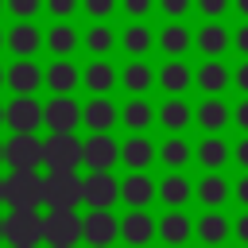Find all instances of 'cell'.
Masks as SVG:
<instances>
[{"label":"cell","instance_id":"1","mask_svg":"<svg viewBox=\"0 0 248 248\" xmlns=\"http://www.w3.org/2000/svg\"><path fill=\"white\" fill-rule=\"evenodd\" d=\"M4 244L8 248H39L43 244V213L39 209H8L4 213Z\"/></svg>","mask_w":248,"mask_h":248},{"label":"cell","instance_id":"2","mask_svg":"<svg viewBox=\"0 0 248 248\" xmlns=\"http://www.w3.org/2000/svg\"><path fill=\"white\" fill-rule=\"evenodd\" d=\"M4 167L8 170H43V136L12 132L4 140Z\"/></svg>","mask_w":248,"mask_h":248},{"label":"cell","instance_id":"3","mask_svg":"<svg viewBox=\"0 0 248 248\" xmlns=\"http://www.w3.org/2000/svg\"><path fill=\"white\" fill-rule=\"evenodd\" d=\"M46 174L39 170H8V209H43Z\"/></svg>","mask_w":248,"mask_h":248},{"label":"cell","instance_id":"4","mask_svg":"<svg viewBox=\"0 0 248 248\" xmlns=\"http://www.w3.org/2000/svg\"><path fill=\"white\" fill-rule=\"evenodd\" d=\"M43 167L46 170H78L81 167V140H78V132H46V140H43Z\"/></svg>","mask_w":248,"mask_h":248},{"label":"cell","instance_id":"5","mask_svg":"<svg viewBox=\"0 0 248 248\" xmlns=\"http://www.w3.org/2000/svg\"><path fill=\"white\" fill-rule=\"evenodd\" d=\"M4 128L8 132H43V101L35 93H12V101H4Z\"/></svg>","mask_w":248,"mask_h":248},{"label":"cell","instance_id":"6","mask_svg":"<svg viewBox=\"0 0 248 248\" xmlns=\"http://www.w3.org/2000/svg\"><path fill=\"white\" fill-rule=\"evenodd\" d=\"M78 240H81L78 209H50L43 217V244H50V248H78Z\"/></svg>","mask_w":248,"mask_h":248},{"label":"cell","instance_id":"7","mask_svg":"<svg viewBox=\"0 0 248 248\" xmlns=\"http://www.w3.org/2000/svg\"><path fill=\"white\" fill-rule=\"evenodd\" d=\"M43 128L46 132H78L81 128V105L74 93H50L43 105Z\"/></svg>","mask_w":248,"mask_h":248},{"label":"cell","instance_id":"8","mask_svg":"<svg viewBox=\"0 0 248 248\" xmlns=\"http://www.w3.org/2000/svg\"><path fill=\"white\" fill-rule=\"evenodd\" d=\"M46 209H78L81 205V174L78 170H46Z\"/></svg>","mask_w":248,"mask_h":248},{"label":"cell","instance_id":"9","mask_svg":"<svg viewBox=\"0 0 248 248\" xmlns=\"http://www.w3.org/2000/svg\"><path fill=\"white\" fill-rule=\"evenodd\" d=\"M120 202V178L112 170H89L81 178V205L89 209H112Z\"/></svg>","mask_w":248,"mask_h":248},{"label":"cell","instance_id":"10","mask_svg":"<svg viewBox=\"0 0 248 248\" xmlns=\"http://www.w3.org/2000/svg\"><path fill=\"white\" fill-rule=\"evenodd\" d=\"M116 163H120V140H112V132H89L81 140V167L112 170Z\"/></svg>","mask_w":248,"mask_h":248},{"label":"cell","instance_id":"11","mask_svg":"<svg viewBox=\"0 0 248 248\" xmlns=\"http://www.w3.org/2000/svg\"><path fill=\"white\" fill-rule=\"evenodd\" d=\"M81 128H89V132H112V128H120V105L112 101V93H93L81 105Z\"/></svg>","mask_w":248,"mask_h":248},{"label":"cell","instance_id":"12","mask_svg":"<svg viewBox=\"0 0 248 248\" xmlns=\"http://www.w3.org/2000/svg\"><path fill=\"white\" fill-rule=\"evenodd\" d=\"M120 163L128 170H151L159 163V143L147 132H128L120 140Z\"/></svg>","mask_w":248,"mask_h":248},{"label":"cell","instance_id":"13","mask_svg":"<svg viewBox=\"0 0 248 248\" xmlns=\"http://www.w3.org/2000/svg\"><path fill=\"white\" fill-rule=\"evenodd\" d=\"M81 240L93 248H108L112 240H120V217L112 209H89L81 217Z\"/></svg>","mask_w":248,"mask_h":248},{"label":"cell","instance_id":"14","mask_svg":"<svg viewBox=\"0 0 248 248\" xmlns=\"http://www.w3.org/2000/svg\"><path fill=\"white\" fill-rule=\"evenodd\" d=\"M155 50L163 58H186L194 50V27H186V19H167L155 31Z\"/></svg>","mask_w":248,"mask_h":248},{"label":"cell","instance_id":"15","mask_svg":"<svg viewBox=\"0 0 248 248\" xmlns=\"http://www.w3.org/2000/svg\"><path fill=\"white\" fill-rule=\"evenodd\" d=\"M155 124L163 132H186L194 124V105L186 101V93H163V101L155 105Z\"/></svg>","mask_w":248,"mask_h":248},{"label":"cell","instance_id":"16","mask_svg":"<svg viewBox=\"0 0 248 248\" xmlns=\"http://www.w3.org/2000/svg\"><path fill=\"white\" fill-rule=\"evenodd\" d=\"M194 163L202 170H225L232 163V143L225 140V132H205L194 143Z\"/></svg>","mask_w":248,"mask_h":248},{"label":"cell","instance_id":"17","mask_svg":"<svg viewBox=\"0 0 248 248\" xmlns=\"http://www.w3.org/2000/svg\"><path fill=\"white\" fill-rule=\"evenodd\" d=\"M120 202L128 209H151V202H159V182L147 170H128V178H120Z\"/></svg>","mask_w":248,"mask_h":248},{"label":"cell","instance_id":"18","mask_svg":"<svg viewBox=\"0 0 248 248\" xmlns=\"http://www.w3.org/2000/svg\"><path fill=\"white\" fill-rule=\"evenodd\" d=\"M194 124L202 132H225L232 124V108L221 93H202V101L194 105Z\"/></svg>","mask_w":248,"mask_h":248},{"label":"cell","instance_id":"19","mask_svg":"<svg viewBox=\"0 0 248 248\" xmlns=\"http://www.w3.org/2000/svg\"><path fill=\"white\" fill-rule=\"evenodd\" d=\"M194 50L202 58H225V50H232V31L221 19H205L194 31Z\"/></svg>","mask_w":248,"mask_h":248},{"label":"cell","instance_id":"20","mask_svg":"<svg viewBox=\"0 0 248 248\" xmlns=\"http://www.w3.org/2000/svg\"><path fill=\"white\" fill-rule=\"evenodd\" d=\"M159 236V217H151L147 209H128L120 217V240L132 248H143Z\"/></svg>","mask_w":248,"mask_h":248},{"label":"cell","instance_id":"21","mask_svg":"<svg viewBox=\"0 0 248 248\" xmlns=\"http://www.w3.org/2000/svg\"><path fill=\"white\" fill-rule=\"evenodd\" d=\"M43 50V27H35V19H16L8 27V54L12 58H35Z\"/></svg>","mask_w":248,"mask_h":248},{"label":"cell","instance_id":"22","mask_svg":"<svg viewBox=\"0 0 248 248\" xmlns=\"http://www.w3.org/2000/svg\"><path fill=\"white\" fill-rule=\"evenodd\" d=\"M43 46L50 58H74V50L81 46V31L70 23V19H54L46 31H43Z\"/></svg>","mask_w":248,"mask_h":248},{"label":"cell","instance_id":"23","mask_svg":"<svg viewBox=\"0 0 248 248\" xmlns=\"http://www.w3.org/2000/svg\"><path fill=\"white\" fill-rule=\"evenodd\" d=\"M116 46H120V31H116L108 19H93V23L81 31V50H85L89 58H108Z\"/></svg>","mask_w":248,"mask_h":248},{"label":"cell","instance_id":"24","mask_svg":"<svg viewBox=\"0 0 248 248\" xmlns=\"http://www.w3.org/2000/svg\"><path fill=\"white\" fill-rule=\"evenodd\" d=\"M120 128L124 132H151L155 124V105L147 101V93H128V101L120 105Z\"/></svg>","mask_w":248,"mask_h":248},{"label":"cell","instance_id":"25","mask_svg":"<svg viewBox=\"0 0 248 248\" xmlns=\"http://www.w3.org/2000/svg\"><path fill=\"white\" fill-rule=\"evenodd\" d=\"M43 85H46V81H43V66H39L35 58H12L8 81H4L8 93H39Z\"/></svg>","mask_w":248,"mask_h":248},{"label":"cell","instance_id":"26","mask_svg":"<svg viewBox=\"0 0 248 248\" xmlns=\"http://www.w3.org/2000/svg\"><path fill=\"white\" fill-rule=\"evenodd\" d=\"M155 85L163 93H190L194 89V66L186 58H167L155 70Z\"/></svg>","mask_w":248,"mask_h":248},{"label":"cell","instance_id":"27","mask_svg":"<svg viewBox=\"0 0 248 248\" xmlns=\"http://www.w3.org/2000/svg\"><path fill=\"white\" fill-rule=\"evenodd\" d=\"M120 85V70L108 58H89L81 66V89L85 93H112Z\"/></svg>","mask_w":248,"mask_h":248},{"label":"cell","instance_id":"28","mask_svg":"<svg viewBox=\"0 0 248 248\" xmlns=\"http://www.w3.org/2000/svg\"><path fill=\"white\" fill-rule=\"evenodd\" d=\"M229 198H232V182H229L221 170H205V174L194 182V202H202L205 209H221Z\"/></svg>","mask_w":248,"mask_h":248},{"label":"cell","instance_id":"29","mask_svg":"<svg viewBox=\"0 0 248 248\" xmlns=\"http://www.w3.org/2000/svg\"><path fill=\"white\" fill-rule=\"evenodd\" d=\"M159 202H163L167 209H186V205L194 202V182H190L182 170H167V174L159 178Z\"/></svg>","mask_w":248,"mask_h":248},{"label":"cell","instance_id":"30","mask_svg":"<svg viewBox=\"0 0 248 248\" xmlns=\"http://www.w3.org/2000/svg\"><path fill=\"white\" fill-rule=\"evenodd\" d=\"M120 50L128 58H147L155 50V31L147 27V19H132L128 27H120Z\"/></svg>","mask_w":248,"mask_h":248},{"label":"cell","instance_id":"31","mask_svg":"<svg viewBox=\"0 0 248 248\" xmlns=\"http://www.w3.org/2000/svg\"><path fill=\"white\" fill-rule=\"evenodd\" d=\"M43 81H46L50 93H78V85H81V70H78V62H70V58H54V62H46Z\"/></svg>","mask_w":248,"mask_h":248},{"label":"cell","instance_id":"32","mask_svg":"<svg viewBox=\"0 0 248 248\" xmlns=\"http://www.w3.org/2000/svg\"><path fill=\"white\" fill-rule=\"evenodd\" d=\"M159 163L167 170H186L194 163V143L186 140V132H167V140L159 143Z\"/></svg>","mask_w":248,"mask_h":248},{"label":"cell","instance_id":"33","mask_svg":"<svg viewBox=\"0 0 248 248\" xmlns=\"http://www.w3.org/2000/svg\"><path fill=\"white\" fill-rule=\"evenodd\" d=\"M229 85H232V70L221 58H205L194 70V89H202V93H225Z\"/></svg>","mask_w":248,"mask_h":248},{"label":"cell","instance_id":"34","mask_svg":"<svg viewBox=\"0 0 248 248\" xmlns=\"http://www.w3.org/2000/svg\"><path fill=\"white\" fill-rule=\"evenodd\" d=\"M155 240H163V244H186V240H194V217L186 209H167L159 217V236Z\"/></svg>","mask_w":248,"mask_h":248},{"label":"cell","instance_id":"35","mask_svg":"<svg viewBox=\"0 0 248 248\" xmlns=\"http://www.w3.org/2000/svg\"><path fill=\"white\" fill-rule=\"evenodd\" d=\"M194 236L202 244H225L232 236V221L221 213V209H205L198 221H194Z\"/></svg>","mask_w":248,"mask_h":248},{"label":"cell","instance_id":"36","mask_svg":"<svg viewBox=\"0 0 248 248\" xmlns=\"http://www.w3.org/2000/svg\"><path fill=\"white\" fill-rule=\"evenodd\" d=\"M120 89L124 93H151L155 89V70L147 58H128L120 70Z\"/></svg>","mask_w":248,"mask_h":248},{"label":"cell","instance_id":"37","mask_svg":"<svg viewBox=\"0 0 248 248\" xmlns=\"http://www.w3.org/2000/svg\"><path fill=\"white\" fill-rule=\"evenodd\" d=\"M81 12L89 19H112L120 12V0H81Z\"/></svg>","mask_w":248,"mask_h":248},{"label":"cell","instance_id":"38","mask_svg":"<svg viewBox=\"0 0 248 248\" xmlns=\"http://www.w3.org/2000/svg\"><path fill=\"white\" fill-rule=\"evenodd\" d=\"M78 8H81V0H43V12L50 19H74Z\"/></svg>","mask_w":248,"mask_h":248},{"label":"cell","instance_id":"39","mask_svg":"<svg viewBox=\"0 0 248 248\" xmlns=\"http://www.w3.org/2000/svg\"><path fill=\"white\" fill-rule=\"evenodd\" d=\"M194 12L202 19H221V16L232 12V0H194Z\"/></svg>","mask_w":248,"mask_h":248},{"label":"cell","instance_id":"40","mask_svg":"<svg viewBox=\"0 0 248 248\" xmlns=\"http://www.w3.org/2000/svg\"><path fill=\"white\" fill-rule=\"evenodd\" d=\"M120 12L128 19H147L151 12H159V0H120Z\"/></svg>","mask_w":248,"mask_h":248},{"label":"cell","instance_id":"41","mask_svg":"<svg viewBox=\"0 0 248 248\" xmlns=\"http://www.w3.org/2000/svg\"><path fill=\"white\" fill-rule=\"evenodd\" d=\"M43 12V0H8V16L12 19H35Z\"/></svg>","mask_w":248,"mask_h":248},{"label":"cell","instance_id":"42","mask_svg":"<svg viewBox=\"0 0 248 248\" xmlns=\"http://www.w3.org/2000/svg\"><path fill=\"white\" fill-rule=\"evenodd\" d=\"M159 12L163 19H186L194 12V0H159Z\"/></svg>","mask_w":248,"mask_h":248},{"label":"cell","instance_id":"43","mask_svg":"<svg viewBox=\"0 0 248 248\" xmlns=\"http://www.w3.org/2000/svg\"><path fill=\"white\" fill-rule=\"evenodd\" d=\"M232 124L240 132H248V93H240V101L232 105Z\"/></svg>","mask_w":248,"mask_h":248},{"label":"cell","instance_id":"44","mask_svg":"<svg viewBox=\"0 0 248 248\" xmlns=\"http://www.w3.org/2000/svg\"><path fill=\"white\" fill-rule=\"evenodd\" d=\"M232 202L248 209V170H240V178L232 182Z\"/></svg>","mask_w":248,"mask_h":248},{"label":"cell","instance_id":"45","mask_svg":"<svg viewBox=\"0 0 248 248\" xmlns=\"http://www.w3.org/2000/svg\"><path fill=\"white\" fill-rule=\"evenodd\" d=\"M232 163H236L240 170H248V132H244V136L232 143Z\"/></svg>","mask_w":248,"mask_h":248},{"label":"cell","instance_id":"46","mask_svg":"<svg viewBox=\"0 0 248 248\" xmlns=\"http://www.w3.org/2000/svg\"><path fill=\"white\" fill-rule=\"evenodd\" d=\"M232 50H236L240 58H248V19H244V23L232 31Z\"/></svg>","mask_w":248,"mask_h":248},{"label":"cell","instance_id":"47","mask_svg":"<svg viewBox=\"0 0 248 248\" xmlns=\"http://www.w3.org/2000/svg\"><path fill=\"white\" fill-rule=\"evenodd\" d=\"M232 85H236V93H248V58L232 66Z\"/></svg>","mask_w":248,"mask_h":248},{"label":"cell","instance_id":"48","mask_svg":"<svg viewBox=\"0 0 248 248\" xmlns=\"http://www.w3.org/2000/svg\"><path fill=\"white\" fill-rule=\"evenodd\" d=\"M232 236H236L240 244H248V209H244V213L232 221Z\"/></svg>","mask_w":248,"mask_h":248},{"label":"cell","instance_id":"49","mask_svg":"<svg viewBox=\"0 0 248 248\" xmlns=\"http://www.w3.org/2000/svg\"><path fill=\"white\" fill-rule=\"evenodd\" d=\"M232 12H236L240 19H248V0H232Z\"/></svg>","mask_w":248,"mask_h":248},{"label":"cell","instance_id":"50","mask_svg":"<svg viewBox=\"0 0 248 248\" xmlns=\"http://www.w3.org/2000/svg\"><path fill=\"white\" fill-rule=\"evenodd\" d=\"M0 205H8V174H0Z\"/></svg>","mask_w":248,"mask_h":248},{"label":"cell","instance_id":"51","mask_svg":"<svg viewBox=\"0 0 248 248\" xmlns=\"http://www.w3.org/2000/svg\"><path fill=\"white\" fill-rule=\"evenodd\" d=\"M8 50V27H0V54Z\"/></svg>","mask_w":248,"mask_h":248},{"label":"cell","instance_id":"52","mask_svg":"<svg viewBox=\"0 0 248 248\" xmlns=\"http://www.w3.org/2000/svg\"><path fill=\"white\" fill-rule=\"evenodd\" d=\"M4 81H8V66H0V89H4Z\"/></svg>","mask_w":248,"mask_h":248},{"label":"cell","instance_id":"53","mask_svg":"<svg viewBox=\"0 0 248 248\" xmlns=\"http://www.w3.org/2000/svg\"><path fill=\"white\" fill-rule=\"evenodd\" d=\"M0 244H4V213H0Z\"/></svg>","mask_w":248,"mask_h":248},{"label":"cell","instance_id":"54","mask_svg":"<svg viewBox=\"0 0 248 248\" xmlns=\"http://www.w3.org/2000/svg\"><path fill=\"white\" fill-rule=\"evenodd\" d=\"M0 128H4V101H0Z\"/></svg>","mask_w":248,"mask_h":248},{"label":"cell","instance_id":"55","mask_svg":"<svg viewBox=\"0 0 248 248\" xmlns=\"http://www.w3.org/2000/svg\"><path fill=\"white\" fill-rule=\"evenodd\" d=\"M0 167H4V140H0Z\"/></svg>","mask_w":248,"mask_h":248},{"label":"cell","instance_id":"56","mask_svg":"<svg viewBox=\"0 0 248 248\" xmlns=\"http://www.w3.org/2000/svg\"><path fill=\"white\" fill-rule=\"evenodd\" d=\"M0 12H8V0H0Z\"/></svg>","mask_w":248,"mask_h":248}]
</instances>
